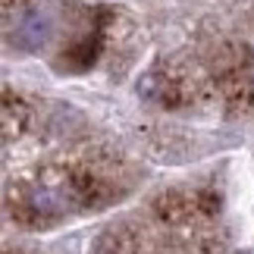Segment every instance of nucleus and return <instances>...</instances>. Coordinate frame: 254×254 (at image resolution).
Returning <instances> with one entry per match:
<instances>
[{
	"mask_svg": "<svg viewBox=\"0 0 254 254\" xmlns=\"http://www.w3.org/2000/svg\"><path fill=\"white\" fill-rule=\"evenodd\" d=\"M25 126H28L25 104L19 101V97H16V104H13V94L6 91V97H3V135H6V138H16V135L25 132Z\"/></svg>",
	"mask_w": 254,
	"mask_h": 254,
	"instance_id": "nucleus-3",
	"label": "nucleus"
},
{
	"mask_svg": "<svg viewBox=\"0 0 254 254\" xmlns=\"http://www.w3.org/2000/svg\"><path fill=\"white\" fill-rule=\"evenodd\" d=\"M194 201H198V198H189V194L170 191V194H160V198H157L154 210H157V217H160L163 223H182V220L191 217Z\"/></svg>",
	"mask_w": 254,
	"mask_h": 254,
	"instance_id": "nucleus-1",
	"label": "nucleus"
},
{
	"mask_svg": "<svg viewBox=\"0 0 254 254\" xmlns=\"http://www.w3.org/2000/svg\"><path fill=\"white\" fill-rule=\"evenodd\" d=\"M47 32H51V19H47L44 13H32L22 22V28L16 32V44L22 47V51H38V47L44 44Z\"/></svg>",
	"mask_w": 254,
	"mask_h": 254,
	"instance_id": "nucleus-2",
	"label": "nucleus"
}]
</instances>
